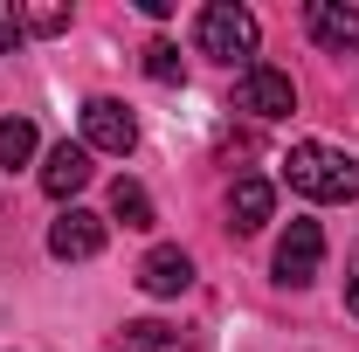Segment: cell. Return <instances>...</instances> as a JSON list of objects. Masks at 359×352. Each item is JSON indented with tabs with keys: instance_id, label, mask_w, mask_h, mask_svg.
I'll list each match as a JSON object with an SVG mask.
<instances>
[{
	"instance_id": "obj_15",
	"label": "cell",
	"mask_w": 359,
	"mask_h": 352,
	"mask_svg": "<svg viewBox=\"0 0 359 352\" xmlns=\"http://www.w3.org/2000/svg\"><path fill=\"white\" fill-rule=\"evenodd\" d=\"M21 35H28V28H21V14H14V7H0V55H14Z\"/></svg>"
},
{
	"instance_id": "obj_3",
	"label": "cell",
	"mask_w": 359,
	"mask_h": 352,
	"mask_svg": "<svg viewBox=\"0 0 359 352\" xmlns=\"http://www.w3.org/2000/svg\"><path fill=\"white\" fill-rule=\"evenodd\" d=\"M132 145H138V118L118 104V97H90V104H83V152L125 159Z\"/></svg>"
},
{
	"instance_id": "obj_6",
	"label": "cell",
	"mask_w": 359,
	"mask_h": 352,
	"mask_svg": "<svg viewBox=\"0 0 359 352\" xmlns=\"http://www.w3.org/2000/svg\"><path fill=\"white\" fill-rule=\"evenodd\" d=\"M304 21H311V42L318 48H332V55L359 48V7H346V0H311Z\"/></svg>"
},
{
	"instance_id": "obj_13",
	"label": "cell",
	"mask_w": 359,
	"mask_h": 352,
	"mask_svg": "<svg viewBox=\"0 0 359 352\" xmlns=\"http://www.w3.org/2000/svg\"><path fill=\"white\" fill-rule=\"evenodd\" d=\"M21 28H28V35H62V28H69V7L35 0V7H21Z\"/></svg>"
},
{
	"instance_id": "obj_8",
	"label": "cell",
	"mask_w": 359,
	"mask_h": 352,
	"mask_svg": "<svg viewBox=\"0 0 359 352\" xmlns=\"http://www.w3.org/2000/svg\"><path fill=\"white\" fill-rule=\"evenodd\" d=\"M187 283H194L187 249H152V256L138 263V290H145V297H180Z\"/></svg>"
},
{
	"instance_id": "obj_2",
	"label": "cell",
	"mask_w": 359,
	"mask_h": 352,
	"mask_svg": "<svg viewBox=\"0 0 359 352\" xmlns=\"http://www.w3.org/2000/svg\"><path fill=\"white\" fill-rule=\"evenodd\" d=\"M194 42H201V55H215V62H242V69H249V55H256V42H263V28H256V14H249V7L215 0V7H201Z\"/></svg>"
},
{
	"instance_id": "obj_12",
	"label": "cell",
	"mask_w": 359,
	"mask_h": 352,
	"mask_svg": "<svg viewBox=\"0 0 359 352\" xmlns=\"http://www.w3.org/2000/svg\"><path fill=\"white\" fill-rule=\"evenodd\" d=\"M35 159V125L28 118H0V166H28Z\"/></svg>"
},
{
	"instance_id": "obj_14",
	"label": "cell",
	"mask_w": 359,
	"mask_h": 352,
	"mask_svg": "<svg viewBox=\"0 0 359 352\" xmlns=\"http://www.w3.org/2000/svg\"><path fill=\"white\" fill-rule=\"evenodd\" d=\"M145 76H152V83H180V76H187V69H180V48L173 42H152V48H145Z\"/></svg>"
},
{
	"instance_id": "obj_11",
	"label": "cell",
	"mask_w": 359,
	"mask_h": 352,
	"mask_svg": "<svg viewBox=\"0 0 359 352\" xmlns=\"http://www.w3.org/2000/svg\"><path fill=\"white\" fill-rule=\"evenodd\" d=\"M111 215L125 221V228H152V194H145V187H138V180H118V187H111Z\"/></svg>"
},
{
	"instance_id": "obj_5",
	"label": "cell",
	"mask_w": 359,
	"mask_h": 352,
	"mask_svg": "<svg viewBox=\"0 0 359 352\" xmlns=\"http://www.w3.org/2000/svg\"><path fill=\"white\" fill-rule=\"evenodd\" d=\"M318 263H325V228L318 221H290L283 242H276V276L283 283H311Z\"/></svg>"
},
{
	"instance_id": "obj_16",
	"label": "cell",
	"mask_w": 359,
	"mask_h": 352,
	"mask_svg": "<svg viewBox=\"0 0 359 352\" xmlns=\"http://www.w3.org/2000/svg\"><path fill=\"white\" fill-rule=\"evenodd\" d=\"M346 311L359 318V249H353V263H346Z\"/></svg>"
},
{
	"instance_id": "obj_1",
	"label": "cell",
	"mask_w": 359,
	"mask_h": 352,
	"mask_svg": "<svg viewBox=\"0 0 359 352\" xmlns=\"http://www.w3.org/2000/svg\"><path fill=\"white\" fill-rule=\"evenodd\" d=\"M283 180L304 194V201H359V159L353 152H339V145H290V159H283Z\"/></svg>"
},
{
	"instance_id": "obj_4",
	"label": "cell",
	"mask_w": 359,
	"mask_h": 352,
	"mask_svg": "<svg viewBox=\"0 0 359 352\" xmlns=\"http://www.w3.org/2000/svg\"><path fill=\"white\" fill-rule=\"evenodd\" d=\"M235 104H242V111H256V118H290V111H297V90H290L283 69L249 62V69H242V83H235Z\"/></svg>"
},
{
	"instance_id": "obj_9",
	"label": "cell",
	"mask_w": 359,
	"mask_h": 352,
	"mask_svg": "<svg viewBox=\"0 0 359 352\" xmlns=\"http://www.w3.org/2000/svg\"><path fill=\"white\" fill-rule=\"evenodd\" d=\"M83 187H90V152L62 138V145H55V152L42 159V194H55V201H69V194H83Z\"/></svg>"
},
{
	"instance_id": "obj_7",
	"label": "cell",
	"mask_w": 359,
	"mask_h": 352,
	"mask_svg": "<svg viewBox=\"0 0 359 352\" xmlns=\"http://www.w3.org/2000/svg\"><path fill=\"white\" fill-rule=\"evenodd\" d=\"M104 249V221L83 215V208H69V215L48 228V256H62V263H90Z\"/></svg>"
},
{
	"instance_id": "obj_10",
	"label": "cell",
	"mask_w": 359,
	"mask_h": 352,
	"mask_svg": "<svg viewBox=\"0 0 359 352\" xmlns=\"http://www.w3.org/2000/svg\"><path fill=\"white\" fill-rule=\"evenodd\" d=\"M269 208H276V187H269V180L242 173L235 187H228V221H235L242 235H256V228L269 221Z\"/></svg>"
}]
</instances>
